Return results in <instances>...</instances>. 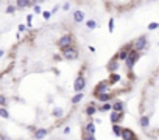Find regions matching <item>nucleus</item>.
Wrapping results in <instances>:
<instances>
[{"instance_id": "obj_1", "label": "nucleus", "mask_w": 159, "mask_h": 140, "mask_svg": "<svg viewBox=\"0 0 159 140\" xmlns=\"http://www.w3.org/2000/svg\"><path fill=\"white\" fill-rule=\"evenodd\" d=\"M61 55H63V58L66 61H75V59L80 58V50L76 45H70V47L61 50Z\"/></svg>"}, {"instance_id": "obj_2", "label": "nucleus", "mask_w": 159, "mask_h": 140, "mask_svg": "<svg viewBox=\"0 0 159 140\" xmlns=\"http://www.w3.org/2000/svg\"><path fill=\"white\" fill-rule=\"evenodd\" d=\"M83 70H84V67L78 72V76L75 78V81H73V90H75V93L83 92V90L86 89V86H87V81H86V78H84Z\"/></svg>"}, {"instance_id": "obj_3", "label": "nucleus", "mask_w": 159, "mask_h": 140, "mask_svg": "<svg viewBox=\"0 0 159 140\" xmlns=\"http://www.w3.org/2000/svg\"><path fill=\"white\" fill-rule=\"evenodd\" d=\"M139 58H141V51H137V50H131L130 56H128L126 61H125V66H126L128 72H133L134 66H136V64H137V61H139Z\"/></svg>"}, {"instance_id": "obj_4", "label": "nucleus", "mask_w": 159, "mask_h": 140, "mask_svg": "<svg viewBox=\"0 0 159 140\" xmlns=\"http://www.w3.org/2000/svg\"><path fill=\"white\" fill-rule=\"evenodd\" d=\"M73 36L72 33H67V34H63L59 37V39L56 41V45L59 47V50H64V48L70 47V45H73Z\"/></svg>"}, {"instance_id": "obj_5", "label": "nucleus", "mask_w": 159, "mask_h": 140, "mask_svg": "<svg viewBox=\"0 0 159 140\" xmlns=\"http://www.w3.org/2000/svg\"><path fill=\"white\" fill-rule=\"evenodd\" d=\"M109 87H111V84H109V81H108V79H103V81L97 83V84H95V89H94V97L100 95V93L108 92V90H109Z\"/></svg>"}, {"instance_id": "obj_6", "label": "nucleus", "mask_w": 159, "mask_h": 140, "mask_svg": "<svg viewBox=\"0 0 159 140\" xmlns=\"http://www.w3.org/2000/svg\"><path fill=\"white\" fill-rule=\"evenodd\" d=\"M148 45V39H147V34H142L139 36L137 39H134V50L137 51H143Z\"/></svg>"}, {"instance_id": "obj_7", "label": "nucleus", "mask_w": 159, "mask_h": 140, "mask_svg": "<svg viewBox=\"0 0 159 140\" xmlns=\"http://www.w3.org/2000/svg\"><path fill=\"white\" fill-rule=\"evenodd\" d=\"M119 67H120V59H119L117 55H114V56L109 59V62L106 64V70L109 72V73H114V72L119 70Z\"/></svg>"}, {"instance_id": "obj_8", "label": "nucleus", "mask_w": 159, "mask_h": 140, "mask_svg": "<svg viewBox=\"0 0 159 140\" xmlns=\"http://www.w3.org/2000/svg\"><path fill=\"white\" fill-rule=\"evenodd\" d=\"M125 117V112H119V111H111L109 114V120H111V124H119L120 122L123 120Z\"/></svg>"}, {"instance_id": "obj_9", "label": "nucleus", "mask_w": 159, "mask_h": 140, "mask_svg": "<svg viewBox=\"0 0 159 140\" xmlns=\"http://www.w3.org/2000/svg\"><path fill=\"white\" fill-rule=\"evenodd\" d=\"M48 135V129H45V128H36L34 129V134H33V139L34 140H42L45 139Z\"/></svg>"}, {"instance_id": "obj_10", "label": "nucleus", "mask_w": 159, "mask_h": 140, "mask_svg": "<svg viewBox=\"0 0 159 140\" xmlns=\"http://www.w3.org/2000/svg\"><path fill=\"white\" fill-rule=\"evenodd\" d=\"M72 19H73L75 24H81V22H84V11H81V9L73 11V13H72Z\"/></svg>"}, {"instance_id": "obj_11", "label": "nucleus", "mask_w": 159, "mask_h": 140, "mask_svg": "<svg viewBox=\"0 0 159 140\" xmlns=\"http://www.w3.org/2000/svg\"><path fill=\"white\" fill-rule=\"evenodd\" d=\"M97 112H98V108L95 106V103H89L86 108H84V114H86L87 117H92V115H95Z\"/></svg>"}, {"instance_id": "obj_12", "label": "nucleus", "mask_w": 159, "mask_h": 140, "mask_svg": "<svg viewBox=\"0 0 159 140\" xmlns=\"http://www.w3.org/2000/svg\"><path fill=\"white\" fill-rule=\"evenodd\" d=\"M134 139H136L134 131H131L130 128H123V131H122V140H134Z\"/></svg>"}, {"instance_id": "obj_13", "label": "nucleus", "mask_w": 159, "mask_h": 140, "mask_svg": "<svg viewBox=\"0 0 159 140\" xmlns=\"http://www.w3.org/2000/svg\"><path fill=\"white\" fill-rule=\"evenodd\" d=\"M97 100H98L100 103H109V100H112V93L111 92L100 93V95H97Z\"/></svg>"}, {"instance_id": "obj_14", "label": "nucleus", "mask_w": 159, "mask_h": 140, "mask_svg": "<svg viewBox=\"0 0 159 140\" xmlns=\"http://www.w3.org/2000/svg\"><path fill=\"white\" fill-rule=\"evenodd\" d=\"M16 6L19 9H27V8H30L31 6V0H16Z\"/></svg>"}, {"instance_id": "obj_15", "label": "nucleus", "mask_w": 159, "mask_h": 140, "mask_svg": "<svg viewBox=\"0 0 159 140\" xmlns=\"http://www.w3.org/2000/svg\"><path fill=\"white\" fill-rule=\"evenodd\" d=\"M120 79H122V76L117 73V72H114V73H109V76H108V81H109L111 86L117 84V83H120Z\"/></svg>"}, {"instance_id": "obj_16", "label": "nucleus", "mask_w": 159, "mask_h": 140, "mask_svg": "<svg viewBox=\"0 0 159 140\" xmlns=\"http://www.w3.org/2000/svg\"><path fill=\"white\" fill-rule=\"evenodd\" d=\"M112 111H119V112H125V103L122 100H117L112 103Z\"/></svg>"}, {"instance_id": "obj_17", "label": "nucleus", "mask_w": 159, "mask_h": 140, "mask_svg": "<svg viewBox=\"0 0 159 140\" xmlns=\"http://www.w3.org/2000/svg\"><path fill=\"white\" fill-rule=\"evenodd\" d=\"M139 124H141L143 129H147V128L150 126V115H141V118H139Z\"/></svg>"}, {"instance_id": "obj_18", "label": "nucleus", "mask_w": 159, "mask_h": 140, "mask_svg": "<svg viewBox=\"0 0 159 140\" xmlns=\"http://www.w3.org/2000/svg\"><path fill=\"white\" fill-rule=\"evenodd\" d=\"M95 122H87L86 123V126H84V131L89 132V134H95V131H97V126H95Z\"/></svg>"}, {"instance_id": "obj_19", "label": "nucleus", "mask_w": 159, "mask_h": 140, "mask_svg": "<svg viewBox=\"0 0 159 140\" xmlns=\"http://www.w3.org/2000/svg\"><path fill=\"white\" fill-rule=\"evenodd\" d=\"M111 128H112V134H114L115 137H122V131H123V128L120 126V124H111Z\"/></svg>"}, {"instance_id": "obj_20", "label": "nucleus", "mask_w": 159, "mask_h": 140, "mask_svg": "<svg viewBox=\"0 0 159 140\" xmlns=\"http://www.w3.org/2000/svg\"><path fill=\"white\" fill-rule=\"evenodd\" d=\"M52 115L55 117V118H63L64 117V109L63 108H55L52 112Z\"/></svg>"}, {"instance_id": "obj_21", "label": "nucleus", "mask_w": 159, "mask_h": 140, "mask_svg": "<svg viewBox=\"0 0 159 140\" xmlns=\"http://www.w3.org/2000/svg\"><path fill=\"white\" fill-rule=\"evenodd\" d=\"M97 20H94V19H87L86 20V28L89 30V31H92V30H95L97 28Z\"/></svg>"}, {"instance_id": "obj_22", "label": "nucleus", "mask_w": 159, "mask_h": 140, "mask_svg": "<svg viewBox=\"0 0 159 140\" xmlns=\"http://www.w3.org/2000/svg\"><path fill=\"white\" fill-rule=\"evenodd\" d=\"M83 98H84V93H83V92H80V93H75V95L72 97V100H70V101H72V104H78L80 101L83 100Z\"/></svg>"}, {"instance_id": "obj_23", "label": "nucleus", "mask_w": 159, "mask_h": 140, "mask_svg": "<svg viewBox=\"0 0 159 140\" xmlns=\"http://www.w3.org/2000/svg\"><path fill=\"white\" fill-rule=\"evenodd\" d=\"M112 111V104L111 103H103L98 108V112H111Z\"/></svg>"}, {"instance_id": "obj_24", "label": "nucleus", "mask_w": 159, "mask_h": 140, "mask_svg": "<svg viewBox=\"0 0 159 140\" xmlns=\"http://www.w3.org/2000/svg\"><path fill=\"white\" fill-rule=\"evenodd\" d=\"M17 9H19V8H17L16 5H8V6H6V14H11V16H14Z\"/></svg>"}, {"instance_id": "obj_25", "label": "nucleus", "mask_w": 159, "mask_h": 140, "mask_svg": "<svg viewBox=\"0 0 159 140\" xmlns=\"http://www.w3.org/2000/svg\"><path fill=\"white\" fill-rule=\"evenodd\" d=\"M114 30H115V20L111 17L109 20H108V31H109V33H112Z\"/></svg>"}, {"instance_id": "obj_26", "label": "nucleus", "mask_w": 159, "mask_h": 140, "mask_svg": "<svg viewBox=\"0 0 159 140\" xmlns=\"http://www.w3.org/2000/svg\"><path fill=\"white\" fill-rule=\"evenodd\" d=\"M0 117H2V118H10V112L6 111V108H0Z\"/></svg>"}, {"instance_id": "obj_27", "label": "nucleus", "mask_w": 159, "mask_h": 140, "mask_svg": "<svg viewBox=\"0 0 159 140\" xmlns=\"http://www.w3.org/2000/svg\"><path fill=\"white\" fill-rule=\"evenodd\" d=\"M147 28H148L150 31H153V30H158V28H159V22H150Z\"/></svg>"}, {"instance_id": "obj_28", "label": "nucleus", "mask_w": 159, "mask_h": 140, "mask_svg": "<svg viewBox=\"0 0 159 140\" xmlns=\"http://www.w3.org/2000/svg\"><path fill=\"white\" fill-rule=\"evenodd\" d=\"M83 140H97V139H95V134H89V132H86V131H84Z\"/></svg>"}, {"instance_id": "obj_29", "label": "nucleus", "mask_w": 159, "mask_h": 140, "mask_svg": "<svg viewBox=\"0 0 159 140\" xmlns=\"http://www.w3.org/2000/svg\"><path fill=\"white\" fill-rule=\"evenodd\" d=\"M33 11H34V14H42V13H44V11H42V8H41V5H39V3L33 6Z\"/></svg>"}, {"instance_id": "obj_30", "label": "nucleus", "mask_w": 159, "mask_h": 140, "mask_svg": "<svg viewBox=\"0 0 159 140\" xmlns=\"http://www.w3.org/2000/svg\"><path fill=\"white\" fill-rule=\"evenodd\" d=\"M53 16V13L52 11H44V13H42V17H44V20H48L50 17Z\"/></svg>"}, {"instance_id": "obj_31", "label": "nucleus", "mask_w": 159, "mask_h": 140, "mask_svg": "<svg viewBox=\"0 0 159 140\" xmlns=\"http://www.w3.org/2000/svg\"><path fill=\"white\" fill-rule=\"evenodd\" d=\"M27 28H28V26H27V25H24V24H19V26H17L19 33H24V31H27Z\"/></svg>"}, {"instance_id": "obj_32", "label": "nucleus", "mask_w": 159, "mask_h": 140, "mask_svg": "<svg viewBox=\"0 0 159 140\" xmlns=\"http://www.w3.org/2000/svg\"><path fill=\"white\" fill-rule=\"evenodd\" d=\"M0 104L5 108V104H6V97L5 95H0Z\"/></svg>"}, {"instance_id": "obj_33", "label": "nucleus", "mask_w": 159, "mask_h": 140, "mask_svg": "<svg viewBox=\"0 0 159 140\" xmlns=\"http://www.w3.org/2000/svg\"><path fill=\"white\" fill-rule=\"evenodd\" d=\"M69 9H70V2H66L63 5V11H69Z\"/></svg>"}, {"instance_id": "obj_34", "label": "nucleus", "mask_w": 159, "mask_h": 140, "mask_svg": "<svg viewBox=\"0 0 159 140\" xmlns=\"http://www.w3.org/2000/svg\"><path fill=\"white\" fill-rule=\"evenodd\" d=\"M0 140H13V139H10L6 134H2V135H0Z\"/></svg>"}, {"instance_id": "obj_35", "label": "nucleus", "mask_w": 159, "mask_h": 140, "mask_svg": "<svg viewBox=\"0 0 159 140\" xmlns=\"http://www.w3.org/2000/svg\"><path fill=\"white\" fill-rule=\"evenodd\" d=\"M58 9H59V5H55V8L52 9V13H53V14H55V13H58Z\"/></svg>"}, {"instance_id": "obj_36", "label": "nucleus", "mask_w": 159, "mask_h": 140, "mask_svg": "<svg viewBox=\"0 0 159 140\" xmlns=\"http://www.w3.org/2000/svg\"><path fill=\"white\" fill-rule=\"evenodd\" d=\"M69 132H70V128L66 126V128H64V134H69Z\"/></svg>"}, {"instance_id": "obj_37", "label": "nucleus", "mask_w": 159, "mask_h": 140, "mask_svg": "<svg viewBox=\"0 0 159 140\" xmlns=\"http://www.w3.org/2000/svg\"><path fill=\"white\" fill-rule=\"evenodd\" d=\"M89 51H91V53H95V47H92V45H89Z\"/></svg>"}, {"instance_id": "obj_38", "label": "nucleus", "mask_w": 159, "mask_h": 140, "mask_svg": "<svg viewBox=\"0 0 159 140\" xmlns=\"http://www.w3.org/2000/svg\"><path fill=\"white\" fill-rule=\"evenodd\" d=\"M134 140H139V139H137V137H136V139H134Z\"/></svg>"}]
</instances>
